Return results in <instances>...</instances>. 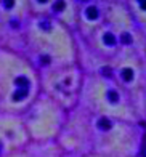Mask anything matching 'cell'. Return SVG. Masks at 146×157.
I'll list each match as a JSON object with an SVG mask.
<instances>
[{
  "instance_id": "obj_3",
  "label": "cell",
  "mask_w": 146,
  "mask_h": 157,
  "mask_svg": "<svg viewBox=\"0 0 146 157\" xmlns=\"http://www.w3.org/2000/svg\"><path fill=\"white\" fill-rule=\"evenodd\" d=\"M3 6H5V8H11V6H13V3H15V0H3Z\"/></svg>"
},
{
  "instance_id": "obj_2",
  "label": "cell",
  "mask_w": 146,
  "mask_h": 157,
  "mask_svg": "<svg viewBox=\"0 0 146 157\" xmlns=\"http://www.w3.org/2000/svg\"><path fill=\"white\" fill-rule=\"evenodd\" d=\"M27 91H29V90H18L16 93L13 95V98H15V99H23V98L27 95Z\"/></svg>"
},
{
  "instance_id": "obj_4",
  "label": "cell",
  "mask_w": 146,
  "mask_h": 157,
  "mask_svg": "<svg viewBox=\"0 0 146 157\" xmlns=\"http://www.w3.org/2000/svg\"><path fill=\"white\" fill-rule=\"evenodd\" d=\"M40 2H42V0H40Z\"/></svg>"
},
{
  "instance_id": "obj_1",
  "label": "cell",
  "mask_w": 146,
  "mask_h": 157,
  "mask_svg": "<svg viewBox=\"0 0 146 157\" xmlns=\"http://www.w3.org/2000/svg\"><path fill=\"white\" fill-rule=\"evenodd\" d=\"M16 85H18V90H29V80L26 77H19L16 80Z\"/></svg>"
}]
</instances>
